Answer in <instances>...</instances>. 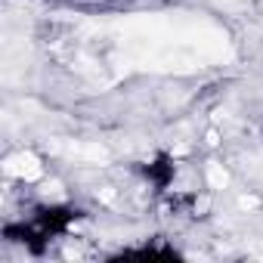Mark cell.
Masks as SVG:
<instances>
[{"label": "cell", "instance_id": "1", "mask_svg": "<svg viewBox=\"0 0 263 263\" xmlns=\"http://www.w3.org/2000/svg\"><path fill=\"white\" fill-rule=\"evenodd\" d=\"M87 220V211L74 201H37L25 217L4 223V241L22 248L28 257H44L56 241L74 232Z\"/></svg>", "mask_w": 263, "mask_h": 263}, {"label": "cell", "instance_id": "2", "mask_svg": "<svg viewBox=\"0 0 263 263\" xmlns=\"http://www.w3.org/2000/svg\"><path fill=\"white\" fill-rule=\"evenodd\" d=\"M134 177L146 186V189H152L155 195H171L174 192V186H177V177H180V161H177V155L171 152V149H155L152 155H146V158H140V161H134Z\"/></svg>", "mask_w": 263, "mask_h": 263}, {"label": "cell", "instance_id": "3", "mask_svg": "<svg viewBox=\"0 0 263 263\" xmlns=\"http://www.w3.org/2000/svg\"><path fill=\"white\" fill-rule=\"evenodd\" d=\"M111 257H180V251L171 241H164V235H152V238H146L140 245H130V248L115 251Z\"/></svg>", "mask_w": 263, "mask_h": 263}, {"label": "cell", "instance_id": "4", "mask_svg": "<svg viewBox=\"0 0 263 263\" xmlns=\"http://www.w3.org/2000/svg\"><path fill=\"white\" fill-rule=\"evenodd\" d=\"M260 140H263V124H260Z\"/></svg>", "mask_w": 263, "mask_h": 263}]
</instances>
